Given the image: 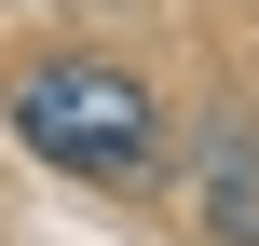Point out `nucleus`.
Segmentation results:
<instances>
[{
  "label": "nucleus",
  "instance_id": "f257e3e1",
  "mask_svg": "<svg viewBox=\"0 0 259 246\" xmlns=\"http://www.w3.org/2000/svg\"><path fill=\"white\" fill-rule=\"evenodd\" d=\"M14 137H27L41 164H68V178H109V192L164 164V110H150V82L109 68V55L27 68V82H14Z\"/></svg>",
  "mask_w": 259,
  "mask_h": 246
},
{
  "label": "nucleus",
  "instance_id": "f03ea898",
  "mask_svg": "<svg viewBox=\"0 0 259 246\" xmlns=\"http://www.w3.org/2000/svg\"><path fill=\"white\" fill-rule=\"evenodd\" d=\"M191 192H205V233L219 246H259V123H205Z\"/></svg>",
  "mask_w": 259,
  "mask_h": 246
}]
</instances>
